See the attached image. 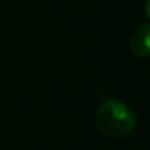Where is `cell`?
Wrapping results in <instances>:
<instances>
[{
    "label": "cell",
    "instance_id": "6da1fadb",
    "mask_svg": "<svg viewBox=\"0 0 150 150\" xmlns=\"http://www.w3.org/2000/svg\"><path fill=\"white\" fill-rule=\"evenodd\" d=\"M96 124L111 137H125L136 127L133 111L121 100H106L96 111Z\"/></svg>",
    "mask_w": 150,
    "mask_h": 150
},
{
    "label": "cell",
    "instance_id": "7a4b0ae2",
    "mask_svg": "<svg viewBox=\"0 0 150 150\" xmlns=\"http://www.w3.org/2000/svg\"><path fill=\"white\" fill-rule=\"evenodd\" d=\"M131 51L140 58L150 57V25H142L133 32Z\"/></svg>",
    "mask_w": 150,
    "mask_h": 150
},
{
    "label": "cell",
    "instance_id": "3957f363",
    "mask_svg": "<svg viewBox=\"0 0 150 150\" xmlns=\"http://www.w3.org/2000/svg\"><path fill=\"white\" fill-rule=\"evenodd\" d=\"M144 12H146L147 18L150 19V0H146V3H144Z\"/></svg>",
    "mask_w": 150,
    "mask_h": 150
}]
</instances>
